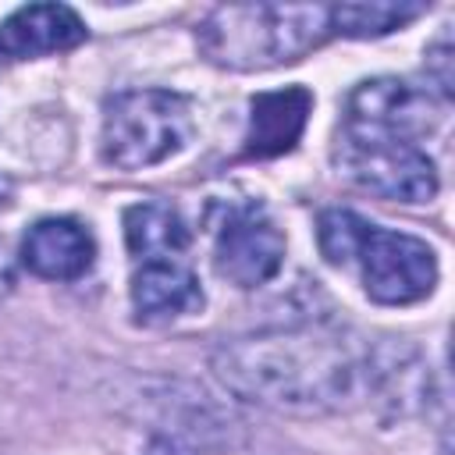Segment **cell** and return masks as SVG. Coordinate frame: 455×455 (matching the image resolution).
<instances>
[{
    "instance_id": "cell-1",
    "label": "cell",
    "mask_w": 455,
    "mask_h": 455,
    "mask_svg": "<svg viewBox=\"0 0 455 455\" xmlns=\"http://www.w3.org/2000/svg\"><path fill=\"white\" fill-rule=\"evenodd\" d=\"M359 348L327 327H270L213 352L217 380L277 412H331L359 387Z\"/></svg>"
},
{
    "instance_id": "cell-2",
    "label": "cell",
    "mask_w": 455,
    "mask_h": 455,
    "mask_svg": "<svg viewBox=\"0 0 455 455\" xmlns=\"http://www.w3.org/2000/svg\"><path fill=\"white\" fill-rule=\"evenodd\" d=\"M327 36V4H220L203 18L196 43L217 68L267 71L299 60Z\"/></svg>"
},
{
    "instance_id": "cell-3",
    "label": "cell",
    "mask_w": 455,
    "mask_h": 455,
    "mask_svg": "<svg viewBox=\"0 0 455 455\" xmlns=\"http://www.w3.org/2000/svg\"><path fill=\"white\" fill-rule=\"evenodd\" d=\"M196 135L192 103L171 89H132L107 103L100 153L117 171H142L181 153Z\"/></svg>"
},
{
    "instance_id": "cell-4",
    "label": "cell",
    "mask_w": 455,
    "mask_h": 455,
    "mask_svg": "<svg viewBox=\"0 0 455 455\" xmlns=\"http://www.w3.org/2000/svg\"><path fill=\"white\" fill-rule=\"evenodd\" d=\"M334 164L352 185L380 199L427 203L437 196V171L427 149L419 142H409L377 128L341 124L334 142Z\"/></svg>"
},
{
    "instance_id": "cell-5",
    "label": "cell",
    "mask_w": 455,
    "mask_h": 455,
    "mask_svg": "<svg viewBox=\"0 0 455 455\" xmlns=\"http://www.w3.org/2000/svg\"><path fill=\"white\" fill-rule=\"evenodd\" d=\"M345 267L359 270L366 295L380 306L419 302L437 284V256L423 238L377 228L370 220H363Z\"/></svg>"
},
{
    "instance_id": "cell-6",
    "label": "cell",
    "mask_w": 455,
    "mask_h": 455,
    "mask_svg": "<svg viewBox=\"0 0 455 455\" xmlns=\"http://www.w3.org/2000/svg\"><path fill=\"white\" fill-rule=\"evenodd\" d=\"M284 263V235L274 217L256 203H224L213 217V270L238 284L259 288Z\"/></svg>"
},
{
    "instance_id": "cell-7",
    "label": "cell",
    "mask_w": 455,
    "mask_h": 455,
    "mask_svg": "<svg viewBox=\"0 0 455 455\" xmlns=\"http://www.w3.org/2000/svg\"><path fill=\"white\" fill-rule=\"evenodd\" d=\"M441 114L427 89L402 78H370L359 82L345 100V124L377 128L409 142L427 139L437 128Z\"/></svg>"
},
{
    "instance_id": "cell-8",
    "label": "cell",
    "mask_w": 455,
    "mask_h": 455,
    "mask_svg": "<svg viewBox=\"0 0 455 455\" xmlns=\"http://www.w3.org/2000/svg\"><path fill=\"white\" fill-rule=\"evenodd\" d=\"M132 309L139 323H171L203 309V288L188 256L142 259L132 270Z\"/></svg>"
},
{
    "instance_id": "cell-9",
    "label": "cell",
    "mask_w": 455,
    "mask_h": 455,
    "mask_svg": "<svg viewBox=\"0 0 455 455\" xmlns=\"http://www.w3.org/2000/svg\"><path fill=\"white\" fill-rule=\"evenodd\" d=\"M96 259L92 235L71 217H43L21 242V263L46 281H78Z\"/></svg>"
},
{
    "instance_id": "cell-10",
    "label": "cell",
    "mask_w": 455,
    "mask_h": 455,
    "mask_svg": "<svg viewBox=\"0 0 455 455\" xmlns=\"http://www.w3.org/2000/svg\"><path fill=\"white\" fill-rule=\"evenodd\" d=\"M85 39V21L68 4H28L0 25V53L14 60L64 53Z\"/></svg>"
},
{
    "instance_id": "cell-11",
    "label": "cell",
    "mask_w": 455,
    "mask_h": 455,
    "mask_svg": "<svg viewBox=\"0 0 455 455\" xmlns=\"http://www.w3.org/2000/svg\"><path fill=\"white\" fill-rule=\"evenodd\" d=\"M313 110V96L302 85H288L277 92H259L249 103V128H245V156L267 160L288 153Z\"/></svg>"
},
{
    "instance_id": "cell-12",
    "label": "cell",
    "mask_w": 455,
    "mask_h": 455,
    "mask_svg": "<svg viewBox=\"0 0 455 455\" xmlns=\"http://www.w3.org/2000/svg\"><path fill=\"white\" fill-rule=\"evenodd\" d=\"M124 242L132 263L160 256H188V228L167 203H135L124 210Z\"/></svg>"
},
{
    "instance_id": "cell-13",
    "label": "cell",
    "mask_w": 455,
    "mask_h": 455,
    "mask_svg": "<svg viewBox=\"0 0 455 455\" xmlns=\"http://www.w3.org/2000/svg\"><path fill=\"white\" fill-rule=\"evenodd\" d=\"M427 4H409V0H355V4H334L331 7V36H348V39H377L387 36L412 18H419Z\"/></svg>"
},
{
    "instance_id": "cell-14",
    "label": "cell",
    "mask_w": 455,
    "mask_h": 455,
    "mask_svg": "<svg viewBox=\"0 0 455 455\" xmlns=\"http://www.w3.org/2000/svg\"><path fill=\"white\" fill-rule=\"evenodd\" d=\"M427 68H430V78L437 82V89L444 96H451V43H448V32L427 50Z\"/></svg>"
},
{
    "instance_id": "cell-15",
    "label": "cell",
    "mask_w": 455,
    "mask_h": 455,
    "mask_svg": "<svg viewBox=\"0 0 455 455\" xmlns=\"http://www.w3.org/2000/svg\"><path fill=\"white\" fill-rule=\"evenodd\" d=\"M14 288V267H11V259H7V252L0 249V299L7 295Z\"/></svg>"
},
{
    "instance_id": "cell-16",
    "label": "cell",
    "mask_w": 455,
    "mask_h": 455,
    "mask_svg": "<svg viewBox=\"0 0 455 455\" xmlns=\"http://www.w3.org/2000/svg\"><path fill=\"white\" fill-rule=\"evenodd\" d=\"M11 196H14V185H11V178L0 171V210L11 203Z\"/></svg>"
},
{
    "instance_id": "cell-17",
    "label": "cell",
    "mask_w": 455,
    "mask_h": 455,
    "mask_svg": "<svg viewBox=\"0 0 455 455\" xmlns=\"http://www.w3.org/2000/svg\"><path fill=\"white\" fill-rule=\"evenodd\" d=\"M149 455H174V451H171V448H160V444H156V448H153Z\"/></svg>"
}]
</instances>
